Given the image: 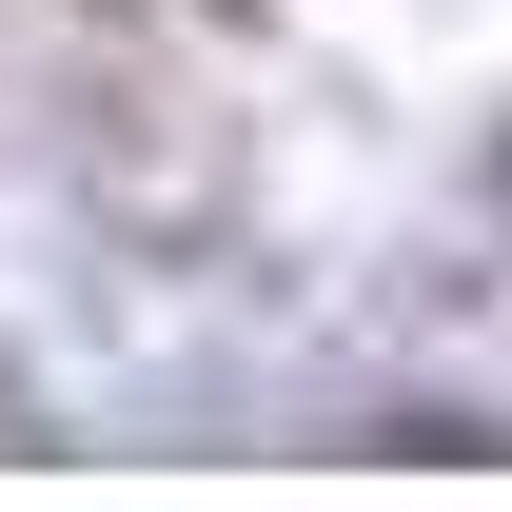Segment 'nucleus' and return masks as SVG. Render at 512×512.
Wrapping results in <instances>:
<instances>
[{
  "label": "nucleus",
  "instance_id": "nucleus-1",
  "mask_svg": "<svg viewBox=\"0 0 512 512\" xmlns=\"http://www.w3.org/2000/svg\"><path fill=\"white\" fill-rule=\"evenodd\" d=\"M414 0H0V335L60 355L138 276H296Z\"/></svg>",
  "mask_w": 512,
  "mask_h": 512
}]
</instances>
